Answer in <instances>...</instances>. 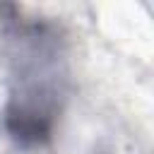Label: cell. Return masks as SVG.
Segmentation results:
<instances>
[{"instance_id":"cell-1","label":"cell","mask_w":154,"mask_h":154,"mask_svg":"<svg viewBox=\"0 0 154 154\" xmlns=\"http://www.w3.org/2000/svg\"><path fill=\"white\" fill-rule=\"evenodd\" d=\"M0 34L10 58L2 128L22 149L46 147L55 135L70 89L67 36L58 22L12 2L0 5Z\"/></svg>"}]
</instances>
